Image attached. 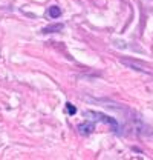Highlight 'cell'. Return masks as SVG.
Returning a JSON list of instances; mask_svg holds the SVG:
<instances>
[{
    "mask_svg": "<svg viewBox=\"0 0 153 160\" xmlns=\"http://www.w3.org/2000/svg\"><path fill=\"white\" fill-rule=\"evenodd\" d=\"M87 116L96 117V120H100V122H103V123H106V125L112 126V129H114V131H116V129H118L116 122H115L114 119H110L109 116H104V114H101V112H92V111H89V112H87Z\"/></svg>",
    "mask_w": 153,
    "mask_h": 160,
    "instance_id": "6da1fadb",
    "label": "cell"
},
{
    "mask_svg": "<svg viewBox=\"0 0 153 160\" xmlns=\"http://www.w3.org/2000/svg\"><path fill=\"white\" fill-rule=\"evenodd\" d=\"M94 129H95V125H94V123H90V122L81 123V125L78 126V131H80L81 134H90Z\"/></svg>",
    "mask_w": 153,
    "mask_h": 160,
    "instance_id": "7a4b0ae2",
    "label": "cell"
},
{
    "mask_svg": "<svg viewBox=\"0 0 153 160\" xmlns=\"http://www.w3.org/2000/svg\"><path fill=\"white\" fill-rule=\"evenodd\" d=\"M49 17H52V19H57V17H60L61 16V9L60 8H57V6H52V8H49Z\"/></svg>",
    "mask_w": 153,
    "mask_h": 160,
    "instance_id": "3957f363",
    "label": "cell"
},
{
    "mask_svg": "<svg viewBox=\"0 0 153 160\" xmlns=\"http://www.w3.org/2000/svg\"><path fill=\"white\" fill-rule=\"evenodd\" d=\"M63 29V25H51V26H48V28H44L43 29V32H57V31H61Z\"/></svg>",
    "mask_w": 153,
    "mask_h": 160,
    "instance_id": "277c9868",
    "label": "cell"
},
{
    "mask_svg": "<svg viewBox=\"0 0 153 160\" xmlns=\"http://www.w3.org/2000/svg\"><path fill=\"white\" fill-rule=\"evenodd\" d=\"M66 111H67L69 116H74V114L76 112V108L72 105V103H66Z\"/></svg>",
    "mask_w": 153,
    "mask_h": 160,
    "instance_id": "5b68a950",
    "label": "cell"
}]
</instances>
